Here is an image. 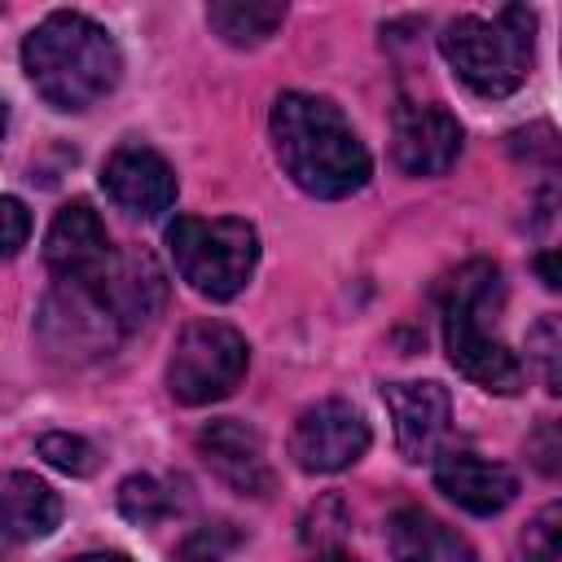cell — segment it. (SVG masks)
I'll return each instance as SVG.
<instances>
[{
	"label": "cell",
	"mask_w": 562,
	"mask_h": 562,
	"mask_svg": "<svg viewBox=\"0 0 562 562\" xmlns=\"http://www.w3.org/2000/svg\"><path fill=\"white\" fill-rule=\"evenodd\" d=\"M272 149L285 176L312 198H351L369 184V149L342 110L316 92H281L272 101Z\"/></svg>",
	"instance_id": "obj_1"
},
{
	"label": "cell",
	"mask_w": 562,
	"mask_h": 562,
	"mask_svg": "<svg viewBox=\"0 0 562 562\" xmlns=\"http://www.w3.org/2000/svg\"><path fill=\"white\" fill-rule=\"evenodd\" d=\"M22 66L53 110H88L119 83L123 53L101 22L57 9L22 40Z\"/></svg>",
	"instance_id": "obj_2"
},
{
	"label": "cell",
	"mask_w": 562,
	"mask_h": 562,
	"mask_svg": "<svg viewBox=\"0 0 562 562\" xmlns=\"http://www.w3.org/2000/svg\"><path fill=\"white\" fill-rule=\"evenodd\" d=\"M505 299L501 268L487 259L461 263L443 285H439V312H443V347L448 360L479 382L483 391L514 395L522 386V364L518 356L487 329V316H496Z\"/></svg>",
	"instance_id": "obj_3"
},
{
	"label": "cell",
	"mask_w": 562,
	"mask_h": 562,
	"mask_svg": "<svg viewBox=\"0 0 562 562\" xmlns=\"http://www.w3.org/2000/svg\"><path fill=\"white\" fill-rule=\"evenodd\" d=\"M536 13L522 4H505L496 18H452L439 35V48L452 75L479 97H509L531 75L536 48Z\"/></svg>",
	"instance_id": "obj_4"
},
{
	"label": "cell",
	"mask_w": 562,
	"mask_h": 562,
	"mask_svg": "<svg viewBox=\"0 0 562 562\" xmlns=\"http://www.w3.org/2000/svg\"><path fill=\"white\" fill-rule=\"evenodd\" d=\"M167 246L180 277L202 299H215V303L241 294L259 263V233L237 215H220V220L180 215L167 228Z\"/></svg>",
	"instance_id": "obj_5"
},
{
	"label": "cell",
	"mask_w": 562,
	"mask_h": 562,
	"mask_svg": "<svg viewBox=\"0 0 562 562\" xmlns=\"http://www.w3.org/2000/svg\"><path fill=\"white\" fill-rule=\"evenodd\" d=\"M246 364H250V347L233 325L193 321L180 329V338L171 347L167 391L189 408L215 404V400L237 391V382L246 378Z\"/></svg>",
	"instance_id": "obj_6"
},
{
	"label": "cell",
	"mask_w": 562,
	"mask_h": 562,
	"mask_svg": "<svg viewBox=\"0 0 562 562\" xmlns=\"http://www.w3.org/2000/svg\"><path fill=\"white\" fill-rule=\"evenodd\" d=\"M369 452V422L347 400H321L299 413L290 430V457L307 474H334Z\"/></svg>",
	"instance_id": "obj_7"
},
{
	"label": "cell",
	"mask_w": 562,
	"mask_h": 562,
	"mask_svg": "<svg viewBox=\"0 0 562 562\" xmlns=\"http://www.w3.org/2000/svg\"><path fill=\"white\" fill-rule=\"evenodd\" d=\"M461 154V123L443 105L404 101L391 119V158L404 176H443Z\"/></svg>",
	"instance_id": "obj_8"
},
{
	"label": "cell",
	"mask_w": 562,
	"mask_h": 562,
	"mask_svg": "<svg viewBox=\"0 0 562 562\" xmlns=\"http://www.w3.org/2000/svg\"><path fill=\"white\" fill-rule=\"evenodd\" d=\"M101 189H105L110 202L123 206L127 215L154 220V215H162V211L176 202V171H171V162H167L158 149L132 140V145H119V149L105 158V167H101Z\"/></svg>",
	"instance_id": "obj_9"
},
{
	"label": "cell",
	"mask_w": 562,
	"mask_h": 562,
	"mask_svg": "<svg viewBox=\"0 0 562 562\" xmlns=\"http://www.w3.org/2000/svg\"><path fill=\"white\" fill-rule=\"evenodd\" d=\"M44 259L61 277V285H92L105 272V263L114 259L101 215L88 202H66L48 224Z\"/></svg>",
	"instance_id": "obj_10"
},
{
	"label": "cell",
	"mask_w": 562,
	"mask_h": 562,
	"mask_svg": "<svg viewBox=\"0 0 562 562\" xmlns=\"http://www.w3.org/2000/svg\"><path fill=\"white\" fill-rule=\"evenodd\" d=\"M382 404L391 413L395 443H400L404 461H413V465L435 461L448 439V422H452L448 391L439 382H386Z\"/></svg>",
	"instance_id": "obj_11"
},
{
	"label": "cell",
	"mask_w": 562,
	"mask_h": 562,
	"mask_svg": "<svg viewBox=\"0 0 562 562\" xmlns=\"http://www.w3.org/2000/svg\"><path fill=\"white\" fill-rule=\"evenodd\" d=\"M198 452L211 465V474L220 483H228L237 496H268L272 483H277L259 430L246 426V422H237V417L206 422L198 430Z\"/></svg>",
	"instance_id": "obj_12"
},
{
	"label": "cell",
	"mask_w": 562,
	"mask_h": 562,
	"mask_svg": "<svg viewBox=\"0 0 562 562\" xmlns=\"http://www.w3.org/2000/svg\"><path fill=\"white\" fill-rule=\"evenodd\" d=\"M88 290L119 329H140L154 321V312L162 307V272L149 255L140 250H114V259L105 263V272L92 281V285H79Z\"/></svg>",
	"instance_id": "obj_13"
},
{
	"label": "cell",
	"mask_w": 562,
	"mask_h": 562,
	"mask_svg": "<svg viewBox=\"0 0 562 562\" xmlns=\"http://www.w3.org/2000/svg\"><path fill=\"white\" fill-rule=\"evenodd\" d=\"M435 487L461 505L465 514H501L514 496H518V479L514 470H505L501 461H483L474 452H439L435 457Z\"/></svg>",
	"instance_id": "obj_14"
},
{
	"label": "cell",
	"mask_w": 562,
	"mask_h": 562,
	"mask_svg": "<svg viewBox=\"0 0 562 562\" xmlns=\"http://www.w3.org/2000/svg\"><path fill=\"white\" fill-rule=\"evenodd\" d=\"M44 342L53 351H83V356H97L105 351L123 329L110 321V312L79 285H61L57 294H48L44 303Z\"/></svg>",
	"instance_id": "obj_15"
},
{
	"label": "cell",
	"mask_w": 562,
	"mask_h": 562,
	"mask_svg": "<svg viewBox=\"0 0 562 562\" xmlns=\"http://www.w3.org/2000/svg\"><path fill=\"white\" fill-rule=\"evenodd\" d=\"M57 522H61V501L44 479H35L26 470H4L0 474V536L40 540Z\"/></svg>",
	"instance_id": "obj_16"
},
{
	"label": "cell",
	"mask_w": 562,
	"mask_h": 562,
	"mask_svg": "<svg viewBox=\"0 0 562 562\" xmlns=\"http://www.w3.org/2000/svg\"><path fill=\"white\" fill-rule=\"evenodd\" d=\"M386 544L395 562H474L470 540L426 509H395L386 522Z\"/></svg>",
	"instance_id": "obj_17"
},
{
	"label": "cell",
	"mask_w": 562,
	"mask_h": 562,
	"mask_svg": "<svg viewBox=\"0 0 562 562\" xmlns=\"http://www.w3.org/2000/svg\"><path fill=\"white\" fill-rule=\"evenodd\" d=\"M285 18V4L281 0H215L206 9V22L211 31L233 44V48H255L263 44Z\"/></svg>",
	"instance_id": "obj_18"
},
{
	"label": "cell",
	"mask_w": 562,
	"mask_h": 562,
	"mask_svg": "<svg viewBox=\"0 0 562 562\" xmlns=\"http://www.w3.org/2000/svg\"><path fill=\"white\" fill-rule=\"evenodd\" d=\"M119 509H123V518L149 527V522H162V518L176 509V501H171V492H167L158 479L132 474V479H123V487H119Z\"/></svg>",
	"instance_id": "obj_19"
},
{
	"label": "cell",
	"mask_w": 562,
	"mask_h": 562,
	"mask_svg": "<svg viewBox=\"0 0 562 562\" xmlns=\"http://www.w3.org/2000/svg\"><path fill=\"white\" fill-rule=\"evenodd\" d=\"M40 457L66 474H92L97 470V448L83 439V435H66V430H48L40 435Z\"/></svg>",
	"instance_id": "obj_20"
},
{
	"label": "cell",
	"mask_w": 562,
	"mask_h": 562,
	"mask_svg": "<svg viewBox=\"0 0 562 562\" xmlns=\"http://www.w3.org/2000/svg\"><path fill=\"white\" fill-rule=\"evenodd\" d=\"M514 562H562V509L549 505L522 536Z\"/></svg>",
	"instance_id": "obj_21"
},
{
	"label": "cell",
	"mask_w": 562,
	"mask_h": 562,
	"mask_svg": "<svg viewBox=\"0 0 562 562\" xmlns=\"http://www.w3.org/2000/svg\"><path fill=\"white\" fill-rule=\"evenodd\" d=\"M237 544V531L228 522H215V527H202L184 540V562H224V553Z\"/></svg>",
	"instance_id": "obj_22"
},
{
	"label": "cell",
	"mask_w": 562,
	"mask_h": 562,
	"mask_svg": "<svg viewBox=\"0 0 562 562\" xmlns=\"http://www.w3.org/2000/svg\"><path fill=\"white\" fill-rule=\"evenodd\" d=\"M31 237V211L18 198H0V259L18 255Z\"/></svg>",
	"instance_id": "obj_23"
},
{
	"label": "cell",
	"mask_w": 562,
	"mask_h": 562,
	"mask_svg": "<svg viewBox=\"0 0 562 562\" xmlns=\"http://www.w3.org/2000/svg\"><path fill=\"white\" fill-rule=\"evenodd\" d=\"M531 347H536V360L544 364V386H549V391H562V386H558L562 378H558V321H553V316H544V321L531 329Z\"/></svg>",
	"instance_id": "obj_24"
},
{
	"label": "cell",
	"mask_w": 562,
	"mask_h": 562,
	"mask_svg": "<svg viewBox=\"0 0 562 562\" xmlns=\"http://www.w3.org/2000/svg\"><path fill=\"white\" fill-rule=\"evenodd\" d=\"M540 277L549 290H558V272H553V255H540Z\"/></svg>",
	"instance_id": "obj_25"
},
{
	"label": "cell",
	"mask_w": 562,
	"mask_h": 562,
	"mask_svg": "<svg viewBox=\"0 0 562 562\" xmlns=\"http://www.w3.org/2000/svg\"><path fill=\"white\" fill-rule=\"evenodd\" d=\"M316 562H360V558H351L342 549H325V553H316Z\"/></svg>",
	"instance_id": "obj_26"
},
{
	"label": "cell",
	"mask_w": 562,
	"mask_h": 562,
	"mask_svg": "<svg viewBox=\"0 0 562 562\" xmlns=\"http://www.w3.org/2000/svg\"><path fill=\"white\" fill-rule=\"evenodd\" d=\"M75 562H127L123 553H83V558H75Z\"/></svg>",
	"instance_id": "obj_27"
},
{
	"label": "cell",
	"mask_w": 562,
	"mask_h": 562,
	"mask_svg": "<svg viewBox=\"0 0 562 562\" xmlns=\"http://www.w3.org/2000/svg\"><path fill=\"white\" fill-rule=\"evenodd\" d=\"M4 123H9V110H4V101H0V136H4Z\"/></svg>",
	"instance_id": "obj_28"
}]
</instances>
